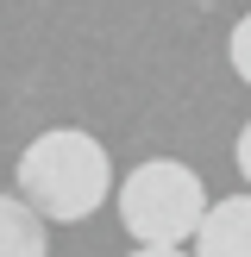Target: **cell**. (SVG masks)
<instances>
[{
    "instance_id": "cell-1",
    "label": "cell",
    "mask_w": 251,
    "mask_h": 257,
    "mask_svg": "<svg viewBox=\"0 0 251 257\" xmlns=\"http://www.w3.org/2000/svg\"><path fill=\"white\" fill-rule=\"evenodd\" d=\"M13 182L50 226H75L113 195V163H107L100 138L75 132V125H50V132H38L19 151Z\"/></svg>"
},
{
    "instance_id": "cell-2",
    "label": "cell",
    "mask_w": 251,
    "mask_h": 257,
    "mask_svg": "<svg viewBox=\"0 0 251 257\" xmlns=\"http://www.w3.org/2000/svg\"><path fill=\"white\" fill-rule=\"evenodd\" d=\"M207 207L213 201L201 176L176 157H151L119 182V220L138 245H188L207 220Z\"/></svg>"
},
{
    "instance_id": "cell-3",
    "label": "cell",
    "mask_w": 251,
    "mask_h": 257,
    "mask_svg": "<svg viewBox=\"0 0 251 257\" xmlns=\"http://www.w3.org/2000/svg\"><path fill=\"white\" fill-rule=\"evenodd\" d=\"M195 257H251V195H226L195 232Z\"/></svg>"
},
{
    "instance_id": "cell-4",
    "label": "cell",
    "mask_w": 251,
    "mask_h": 257,
    "mask_svg": "<svg viewBox=\"0 0 251 257\" xmlns=\"http://www.w3.org/2000/svg\"><path fill=\"white\" fill-rule=\"evenodd\" d=\"M44 226H50V220H44L25 195H0V257H44V251H50Z\"/></svg>"
},
{
    "instance_id": "cell-5",
    "label": "cell",
    "mask_w": 251,
    "mask_h": 257,
    "mask_svg": "<svg viewBox=\"0 0 251 257\" xmlns=\"http://www.w3.org/2000/svg\"><path fill=\"white\" fill-rule=\"evenodd\" d=\"M226 57H232V75H238V82H251V13L232 25V38H226Z\"/></svg>"
},
{
    "instance_id": "cell-6",
    "label": "cell",
    "mask_w": 251,
    "mask_h": 257,
    "mask_svg": "<svg viewBox=\"0 0 251 257\" xmlns=\"http://www.w3.org/2000/svg\"><path fill=\"white\" fill-rule=\"evenodd\" d=\"M232 157H238V176H245V182H251V119H245V132H238Z\"/></svg>"
},
{
    "instance_id": "cell-7",
    "label": "cell",
    "mask_w": 251,
    "mask_h": 257,
    "mask_svg": "<svg viewBox=\"0 0 251 257\" xmlns=\"http://www.w3.org/2000/svg\"><path fill=\"white\" fill-rule=\"evenodd\" d=\"M132 257H195V251H182V245H138Z\"/></svg>"
}]
</instances>
